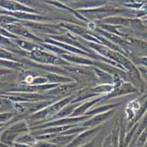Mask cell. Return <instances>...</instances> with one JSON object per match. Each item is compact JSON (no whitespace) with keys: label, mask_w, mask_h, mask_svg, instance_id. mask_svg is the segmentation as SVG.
I'll return each instance as SVG.
<instances>
[{"label":"cell","mask_w":147,"mask_h":147,"mask_svg":"<svg viewBox=\"0 0 147 147\" xmlns=\"http://www.w3.org/2000/svg\"><path fill=\"white\" fill-rule=\"evenodd\" d=\"M64 61L68 62L71 64H80V65H94L95 62L92 61L86 57H80L78 55L74 54H63L60 55Z\"/></svg>","instance_id":"cell-11"},{"label":"cell","mask_w":147,"mask_h":147,"mask_svg":"<svg viewBox=\"0 0 147 147\" xmlns=\"http://www.w3.org/2000/svg\"><path fill=\"white\" fill-rule=\"evenodd\" d=\"M62 26L64 28V29H68L71 32L76 34L77 35H80L82 36L84 34H86L89 33V31H87V29L82 28V26H75V25H71V24H66V23H63Z\"/></svg>","instance_id":"cell-21"},{"label":"cell","mask_w":147,"mask_h":147,"mask_svg":"<svg viewBox=\"0 0 147 147\" xmlns=\"http://www.w3.org/2000/svg\"><path fill=\"white\" fill-rule=\"evenodd\" d=\"M23 26L30 28L34 32H40L44 34L49 35H60L66 34V30L58 26H52L49 24L36 23V22H22Z\"/></svg>","instance_id":"cell-4"},{"label":"cell","mask_w":147,"mask_h":147,"mask_svg":"<svg viewBox=\"0 0 147 147\" xmlns=\"http://www.w3.org/2000/svg\"><path fill=\"white\" fill-rule=\"evenodd\" d=\"M10 71L9 70H5V69H0V75H4L5 73H9Z\"/></svg>","instance_id":"cell-29"},{"label":"cell","mask_w":147,"mask_h":147,"mask_svg":"<svg viewBox=\"0 0 147 147\" xmlns=\"http://www.w3.org/2000/svg\"><path fill=\"white\" fill-rule=\"evenodd\" d=\"M12 117L11 113H2L0 114V123L6 122L8 120H10Z\"/></svg>","instance_id":"cell-27"},{"label":"cell","mask_w":147,"mask_h":147,"mask_svg":"<svg viewBox=\"0 0 147 147\" xmlns=\"http://www.w3.org/2000/svg\"><path fill=\"white\" fill-rule=\"evenodd\" d=\"M115 86L114 85H109V84H102L100 86H94L92 87L89 92L91 93H93V94H96L97 96L99 95H102V94H109L113 90H114Z\"/></svg>","instance_id":"cell-18"},{"label":"cell","mask_w":147,"mask_h":147,"mask_svg":"<svg viewBox=\"0 0 147 147\" xmlns=\"http://www.w3.org/2000/svg\"><path fill=\"white\" fill-rule=\"evenodd\" d=\"M13 42L9 40L8 38L3 36L2 34H0V45H5V46H11L12 45Z\"/></svg>","instance_id":"cell-26"},{"label":"cell","mask_w":147,"mask_h":147,"mask_svg":"<svg viewBox=\"0 0 147 147\" xmlns=\"http://www.w3.org/2000/svg\"><path fill=\"white\" fill-rule=\"evenodd\" d=\"M76 84L74 82L72 83H65V84H59L55 88H52L50 90L47 91V94L49 95H64V94H69L70 92L73 91L76 87Z\"/></svg>","instance_id":"cell-13"},{"label":"cell","mask_w":147,"mask_h":147,"mask_svg":"<svg viewBox=\"0 0 147 147\" xmlns=\"http://www.w3.org/2000/svg\"><path fill=\"white\" fill-rule=\"evenodd\" d=\"M93 70H94L95 75L97 76V78H99V80L102 84L114 85V79L111 75L108 74L107 72L103 71L102 70H100L99 68H94Z\"/></svg>","instance_id":"cell-20"},{"label":"cell","mask_w":147,"mask_h":147,"mask_svg":"<svg viewBox=\"0 0 147 147\" xmlns=\"http://www.w3.org/2000/svg\"><path fill=\"white\" fill-rule=\"evenodd\" d=\"M119 126L116 124L110 131L109 136L104 139L101 147H118L119 146Z\"/></svg>","instance_id":"cell-15"},{"label":"cell","mask_w":147,"mask_h":147,"mask_svg":"<svg viewBox=\"0 0 147 147\" xmlns=\"http://www.w3.org/2000/svg\"><path fill=\"white\" fill-rule=\"evenodd\" d=\"M138 92L137 88L135 86H133L131 84L123 83L119 87L114 88V90L110 93L104 96L101 100H105L109 98H115V97H118V96H121L123 94H128V93H132V92Z\"/></svg>","instance_id":"cell-10"},{"label":"cell","mask_w":147,"mask_h":147,"mask_svg":"<svg viewBox=\"0 0 147 147\" xmlns=\"http://www.w3.org/2000/svg\"><path fill=\"white\" fill-rule=\"evenodd\" d=\"M21 20H19L15 18L8 15H3L0 14V25H9V24H13V23H21Z\"/></svg>","instance_id":"cell-23"},{"label":"cell","mask_w":147,"mask_h":147,"mask_svg":"<svg viewBox=\"0 0 147 147\" xmlns=\"http://www.w3.org/2000/svg\"><path fill=\"white\" fill-rule=\"evenodd\" d=\"M23 22V21H22ZM21 23H13V24H9V25H5L3 26V28L5 29H6L7 32H9L10 34L15 35V36H20L26 39L31 40V41H34V42H38L39 43H42L43 41L42 38H39L36 35H34L33 33H31L29 30H28L25 26L22 25Z\"/></svg>","instance_id":"cell-5"},{"label":"cell","mask_w":147,"mask_h":147,"mask_svg":"<svg viewBox=\"0 0 147 147\" xmlns=\"http://www.w3.org/2000/svg\"><path fill=\"white\" fill-rule=\"evenodd\" d=\"M72 99H73V97L70 96V97H67V98H64L63 100H58V101H57L55 103H52L51 105L48 106L47 108L43 109L42 110L33 114L30 116V118L32 120H34V121H41V122H40L41 123H43L44 122L47 123L53 116L56 115L60 110H62L66 105L70 104L72 101Z\"/></svg>","instance_id":"cell-1"},{"label":"cell","mask_w":147,"mask_h":147,"mask_svg":"<svg viewBox=\"0 0 147 147\" xmlns=\"http://www.w3.org/2000/svg\"><path fill=\"white\" fill-rule=\"evenodd\" d=\"M36 138L34 136H33L32 134H24L23 136H21L20 138H19L17 139V142L20 144H28V145H32L36 142Z\"/></svg>","instance_id":"cell-22"},{"label":"cell","mask_w":147,"mask_h":147,"mask_svg":"<svg viewBox=\"0 0 147 147\" xmlns=\"http://www.w3.org/2000/svg\"><path fill=\"white\" fill-rule=\"evenodd\" d=\"M100 130V126L88 129L85 131L80 132L79 134H78L75 138L65 147H79L82 146L89 142H91L92 139H94L98 134V132Z\"/></svg>","instance_id":"cell-6"},{"label":"cell","mask_w":147,"mask_h":147,"mask_svg":"<svg viewBox=\"0 0 147 147\" xmlns=\"http://www.w3.org/2000/svg\"><path fill=\"white\" fill-rule=\"evenodd\" d=\"M133 20L124 18V17H120V16H115V17H109L106 18L104 20H102V23H106V24H112V25H125V26H129Z\"/></svg>","instance_id":"cell-19"},{"label":"cell","mask_w":147,"mask_h":147,"mask_svg":"<svg viewBox=\"0 0 147 147\" xmlns=\"http://www.w3.org/2000/svg\"><path fill=\"white\" fill-rule=\"evenodd\" d=\"M0 14L3 15H8V16H11L13 18H15L19 20H31L33 22L35 21H50L52 20L51 18H48V17H44L39 14H35V13H28V12H21V11H0Z\"/></svg>","instance_id":"cell-7"},{"label":"cell","mask_w":147,"mask_h":147,"mask_svg":"<svg viewBox=\"0 0 147 147\" xmlns=\"http://www.w3.org/2000/svg\"><path fill=\"white\" fill-rule=\"evenodd\" d=\"M103 97L104 96H100V97H98V98H94V99H92V100H87L84 104H81V105L78 107V108H77L74 110V112L72 113V115L70 117H78V116H83V115H85V114L91 108H92V107L94 106L96 103L101 101V100L103 99Z\"/></svg>","instance_id":"cell-12"},{"label":"cell","mask_w":147,"mask_h":147,"mask_svg":"<svg viewBox=\"0 0 147 147\" xmlns=\"http://www.w3.org/2000/svg\"><path fill=\"white\" fill-rule=\"evenodd\" d=\"M112 114H113V110H109V111H107V112H104V113H101V114H99L96 115H93V116L90 117L89 119H87L84 123H82L80 125L83 127L89 128V129L98 127L101 123L106 122L107 120L112 115Z\"/></svg>","instance_id":"cell-8"},{"label":"cell","mask_w":147,"mask_h":147,"mask_svg":"<svg viewBox=\"0 0 147 147\" xmlns=\"http://www.w3.org/2000/svg\"><path fill=\"white\" fill-rule=\"evenodd\" d=\"M13 43H16L19 48L26 51V54H28L33 51L35 50H43L45 49L42 46L40 45V43H35V42H30L28 41H25V40H20V39H15L11 41Z\"/></svg>","instance_id":"cell-14"},{"label":"cell","mask_w":147,"mask_h":147,"mask_svg":"<svg viewBox=\"0 0 147 147\" xmlns=\"http://www.w3.org/2000/svg\"><path fill=\"white\" fill-rule=\"evenodd\" d=\"M18 57L12 53L0 48V60H14Z\"/></svg>","instance_id":"cell-24"},{"label":"cell","mask_w":147,"mask_h":147,"mask_svg":"<svg viewBox=\"0 0 147 147\" xmlns=\"http://www.w3.org/2000/svg\"><path fill=\"white\" fill-rule=\"evenodd\" d=\"M76 136L77 135H56V137L49 139L48 142L58 147H65L75 138Z\"/></svg>","instance_id":"cell-17"},{"label":"cell","mask_w":147,"mask_h":147,"mask_svg":"<svg viewBox=\"0 0 147 147\" xmlns=\"http://www.w3.org/2000/svg\"><path fill=\"white\" fill-rule=\"evenodd\" d=\"M0 7L3 9L8 10L10 11H21V12H28V13H36L38 14L37 11L23 5L21 3H18L16 1H0Z\"/></svg>","instance_id":"cell-9"},{"label":"cell","mask_w":147,"mask_h":147,"mask_svg":"<svg viewBox=\"0 0 147 147\" xmlns=\"http://www.w3.org/2000/svg\"><path fill=\"white\" fill-rule=\"evenodd\" d=\"M120 11H122L113 7H97L78 11L79 13H81L89 20H103V18L106 19L109 16H114Z\"/></svg>","instance_id":"cell-3"},{"label":"cell","mask_w":147,"mask_h":147,"mask_svg":"<svg viewBox=\"0 0 147 147\" xmlns=\"http://www.w3.org/2000/svg\"><path fill=\"white\" fill-rule=\"evenodd\" d=\"M98 142H97V140H96V138H94V139H92L91 142H89V143H87V144H84V145H82V146H79V147H97V144Z\"/></svg>","instance_id":"cell-28"},{"label":"cell","mask_w":147,"mask_h":147,"mask_svg":"<svg viewBox=\"0 0 147 147\" xmlns=\"http://www.w3.org/2000/svg\"><path fill=\"white\" fill-rule=\"evenodd\" d=\"M81 105V103L80 102H78V103H70L68 105H66L64 108L60 110L56 115L53 116L49 122L50 121H54V120H57V119H63V118H66V117H70L72 113L74 112V110L78 108V107Z\"/></svg>","instance_id":"cell-16"},{"label":"cell","mask_w":147,"mask_h":147,"mask_svg":"<svg viewBox=\"0 0 147 147\" xmlns=\"http://www.w3.org/2000/svg\"><path fill=\"white\" fill-rule=\"evenodd\" d=\"M0 147H8V146L5 144H0Z\"/></svg>","instance_id":"cell-31"},{"label":"cell","mask_w":147,"mask_h":147,"mask_svg":"<svg viewBox=\"0 0 147 147\" xmlns=\"http://www.w3.org/2000/svg\"><path fill=\"white\" fill-rule=\"evenodd\" d=\"M134 147H143V146L141 144H139L138 143H136V144L134 145Z\"/></svg>","instance_id":"cell-30"},{"label":"cell","mask_w":147,"mask_h":147,"mask_svg":"<svg viewBox=\"0 0 147 147\" xmlns=\"http://www.w3.org/2000/svg\"><path fill=\"white\" fill-rule=\"evenodd\" d=\"M33 146L34 147H58L48 141H43V140H36V142L33 144Z\"/></svg>","instance_id":"cell-25"},{"label":"cell","mask_w":147,"mask_h":147,"mask_svg":"<svg viewBox=\"0 0 147 147\" xmlns=\"http://www.w3.org/2000/svg\"><path fill=\"white\" fill-rule=\"evenodd\" d=\"M28 56L29 58H31L32 60H34L35 62L39 63L40 64H49V65H54V66H58V65H72L71 63H69L68 62L64 61L63 58H61L60 57L51 54V53L48 52L46 49L43 50H35L33 51L31 53H28L26 54Z\"/></svg>","instance_id":"cell-2"}]
</instances>
